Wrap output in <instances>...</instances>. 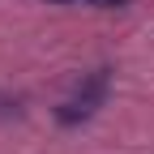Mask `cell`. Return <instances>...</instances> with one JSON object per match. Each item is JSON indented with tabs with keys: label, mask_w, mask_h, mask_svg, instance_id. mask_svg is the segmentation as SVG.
Returning <instances> with one entry per match:
<instances>
[{
	"label": "cell",
	"mask_w": 154,
	"mask_h": 154,
	"mask_svg": "<svg viewBox=\"0 0 154 154\" xmlns=\"http://www.w3.org/2000/svg\"><path fill=\"white\" fill-rule=\"evenodd\" d=\"M107 82H111V73H107V69H94V73H86L82 82H77V90L69 94L60 107H56V120H60L64 128H73V124L90 120V116H94V111L107 103Z\"/></svg>",
	"instance_id": "6da1fadb"
},
{
	"label": "cell",
	"mask_w": 154,
	"mask_h": 154,
	"mask_svg": "<svg viewBox=\"0 0 154 154\" xmlns=\"http://www.w3.org/2000/svg\"><path fill=\"white\" fill-rule=\"evenodd\" d=\"M94 5H99V9H124L128 0H94Z\"/></svg>",
	"instance_id": "7a4b0ae2"
},
{
	"label": "cell",
	"mask_w": 154,
	"mask_h": 154,
	"mask_svg": "<svg viewBox=\"0 0 154 154\" xmlns=\"http://www.w3.org/2000/svg\"><path fill=\"white\" fill-rule=\"evenodd\" d=\"M51 5H94V0H51Z\"/></svg>",
	"instance_id": "3957f363"
}]
</instances>
